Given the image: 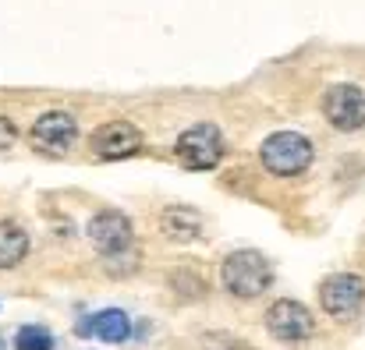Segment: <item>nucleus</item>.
Instances as JSON below:
<instances>
[{
	"instance_id": "obj_1",
	"label": "nucleus",
	"mask_w": 365,
	"mask_h": 350,
	"mask_svg": "<svg viewBox=\"0 0 365 350\" xmlns=\"http://www.w3.org/2000/svg\"><path fill=\"white\" fill-rule=\"evenodd\" d=\"M220 280H224V290L242 297V301H252L259 297L262 290H269L273 283V265L259 255V251H235L224 258L220 265Z\"/></svg>"
},
{
	"instance_id": "obj_2",
	"label": "nucleus",
	"mask_w": 365,
	"mask_h": 350,
	"mask_svg": "<svg viewBox=\"0 0 365 350\" xmlns=\"http://www.w3.org/2000/svg\"><path fill=\"white\" fill-rule=\"evenodd\" d=\"M312 142L298 131H277L262 142L259 149V159L262 166L273 174V177H298L312 166Z\"/></svg>"
},
{
	"instance_id": "obj_3",
	"label": "nucleus",
	"mask_w": 365,
	"mask_h": 350,
	"mask_svg": "<svg viewBox=\"0 0 365 350\" xmlns=\"http://www.w3.org/2000/svg\"><path fill=\"white\" fill-rule=\"evenodd\" d=\"M174 152L185 170H213L224 159V134L217 124H192L178 138Z\"/></svg>"
},
{
	"instance_id": "obj_4",
	"label": "nucleus",
	"mask_w": 365,
	"mask_h": 350,
	"mask_svg": "<svg viewBox=\"0 0 365 350\" xmlns=\"http://www.w3.org/2000/svg\"><path fill=\"white\" fill-rule=\"evenodd\" d=\"M29 138H32V149H36V152L57 159V156H68V152L75 149V142H78V124H75V117L68 114V110H46V114L32 124Z\"/></svg>"
},
{
	"instance_id": "obj_5",
	"label": "nucleus",
	"mask_w": 365,
	"mask_h": 350,
	"mask_svg": "<svg viewBox=\"0 0 365 350\" xmlns=\"http://www.w3.org/2000/svg\"><path fill=\"white\" fill-rule=\"evenodd\" d=\"M362 301H365V283L355 272H337V276L323 280V287H319V304L337 322L355 319L359 308H362Z\"/></svg>"
},
{
	"instance_id": "obj_6",
	"label": "nucleus",
	"mask_w": 365,
	"mask_h": 350,
	"mask_svg": "<svg viewBox=\"0 0 365 350\" xmlns=\"http://www.w3.org/2000/svg\"><path fill=\"white\" fill-rule=\"evenodd\" d=\"M266 329L277 340H284V344H305L312 336V329H316V319H312V312L302 301H287L284 297V301H273L269 304Z\"/></svg>"
},
{
	"instance_id": "obj_7",
	"label": "nucleus",
	"mask_w": 365,
	"mask_h": 350,
	"mask_svg": "<svg viewBox=\"0 0 365 350\" xmlns=\"http://www.w3.org/2000/svg\"><path fill=\"white\" fill-rule=\"evenodd\" d=\"M89 145L100 159H128L142 149V131L131 120H107L93 131Z\"/></svg>"
},
{
	"instance_id": "obj_8",
	"label": "nucleus",
	"mask_w": 365,
	"mask_h": 350,
	"mask_svg": "<svg viewBox=\"0 0 365 350\" xmlns=\"http://www.w3.org/2000/svg\"><path fill=\"white\" fill-rule=\"evenodd\" d=\"M89 240L110 258V255H124L131 251L135 244V230H131V220L118 213V209H103L89 220Z\"/></svg>"
},
{
	"instance_id": "obj_9",
	"label": "nucleus",
	"mask_w": 365,
	"mask_h": 350,
	"mask_svg": "<svg viewBox=\"0 0 365 350\" xmlns=\"http://www.w3.org/2000/svg\"><path fill=\"white\" fill-rule=\"evenodd\" d=\"M323 114L337 131H359L365 124V96L359 85H334L323 100Z\"/></svg>"
},
{
	"instance_id": "obj_10",
	"label": "nucleus",
	"mask_w": 365,
	"mask_h": 350,
	"mask_svg": "<svg viewBox=\"0 0 365 350\" xmlns=\"http://www.w3.org/2000/svg\"><path fill=\"white\" fill-rule=\"evenodd\" d=\"M160 230H163V237H170L178 244H188L202 233V216L192 206H167L160 213Z\"/></svg>"
},
{
	"instance_id": "obj_11",
	"label": "nucleus",
	"mask_w": 365,
	"mask_h": 350,
	"mask_svg": "<svg viewBox=\"0 0 365 350\" xmlns=\"http://www.w3.org/2000/svg\"><path fill=\"white\" fill-rule=\"evenodd\" d=\"M82 333H93L107 344H124L131 336V319L124 315L121 308H103L89 319H82Z\"/></svg>"
},
{
	"instance_id": "obj_12",
	"label": "nucleus",
	"mask_w": 365,
	"mask_h": 350,
	"mask_svg": "<svg viewBox=\"0 0 365 350\" xmlns=\"http://www.w3.org/2000/svg\"><path fill=\"white\" fill-rule=\"evenodd\" d=\"M29 255V233L14 220H0V269H14Z\"/></svg>"
},
{
	"instance_id": "obj_13",
	"label": "nucleus",
	"mask_w": 365,
	"mask_h": 350,
	"mask_svg": "<svg viewBox=\"0 0 365 350\" xmlns=\"http://www.w3.org/2000/svg\"><path fill=\"white\" fill-rule=\"evenodd\" d=\"M14 347L18 350H53V336L43 326H21L18 336H14Z\"/></svg>"
},
{
	"instance_id": "obj_14",
	"label": "nucleus",
	"mask_w": 365,
	"mask_h": 350,
	"mask_svg": "<svg viewBox=\"0 0 365 350\" xmlns=\"http://www.w3.org/2000/svg\"><path fill=\"white\" fill-rule=\"evenodd\" d=\"M14 142H18V127H14L7 117H0V152H7Z\"/></svg>"
},
{
	"instance_id": "obj_15",
	"label": "nucleus",
	"mask_w": 365,
	"mask_h": 350,
	"mask_svg": "<svg viewBox=\"0 0 365 350\" xmlns=\"http://www.w3.org/2000/svg\"><path fill=\"white\" fill-rule=\"evenodd\" d=\"M0 350H4V344H0Z\"/></svg>"
}]
</instances>
